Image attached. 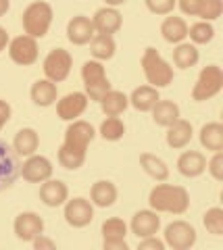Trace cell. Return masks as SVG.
<instances>
[{
	"instance_id": "obj_1",
	"label": "cell",
	"mask_w": 223,
	"mask_h": 250,
	"mask_svg": "<svg viewBox=\"0 0 223 250\" xmlns=\"http://www.w3.org/2000/svg\"><path fill=\"white\" fill-rule=\"evenodd\" d=\"M148 205L157 213L183 215L190 208V194L186 188L171 184H157L148 194Z\"/></svg>"
},
{
	"instance_id": "obj_2",
	"label": "cell",
	"mask_w": 223,
	"mask_h": 250,
	"mask_svg": "<svg viewBox=\"0 0 223 250\" xmlns=\"http://www.w3.org/2000/svg\"><path fill=\"white\" fill-rule=\"evenodd\" d=\"M142 71H144L146 82L152 88H167L173 82V67L152 46H148L142 54Z\"/></svg>"
},
{
	"instance_id": "obj_3",
	"label": "cell",
	"mask_w": 223,
	"mask_h": 250,
	"mask_svg": "<svg viewBox=\"0 0 223 250\" xmlns=\"http://www.w3.org/2000/svg\"><path fill=\"white\" fill-rule=\"evenodd\" d=\"M52 17H55L52 6L48 2H44V0H36V2H32L23 11L21 23H23V29H25L27 36L40 40V38H44L50 31Z\"/></svg>"
},
{
	"instance_id": "obj_4",
	"label": "cell",
	"mask_w": 223,
	"mask_h": 250,
	"mask_svg": "<svg viewBox=\"0 0 223 250\" xmlns=\"http://www.w3.org/2000/svg\"><path fill=\"white\" fill-rule=\"evenodd\" d=\"M223 90V71L219 65H206L201 69L198 80L192 88V100L194 103H204V100L215 98Z\"/></svg>"
},
{
	"instance_id": "obj_5",
	"label": "cell",
	"mask_w": 223,
	"mask_h": 250,
	"mask_svg": "<svg viewBox=\"0 0 223 250\" xmlns=\"http://www.w3.org/2000/svg\"><path fill=\"white\" fill-rule=\"evenodd\" d=\"M42 69H44L46 80H50L55 83H61V82L67 80L69 73H71L73 57L65 48H52L48 54H46V59L42 62Z\"/></svg>"
},
{
	"instance_id": "obj_6",
	"label": "cell",
	"mask_w": 223,
	"mask_h": 250,
	"mask_svg": "<svg viewBox=\"0 0 223 250\" xmlns=\"http://www.w3.org/2000/svg\"><path fill=\"white\" fill-rule=\"evenodd\" d=\"M165 246L173 248V250H188L196 244L198 233L194 229V225L183 221V219H178V221H171L165 228Z\"/></svg>"
},
{
	"instance_id": "obj_7",
	"label": "cell",
	"mask_w": 223,
	"mask_h": 250,
	"mask_svg": "<svg viewBox=\"0 0 223 250\" xmlns=\"http://www.w3.org/2000/svg\"><path fill=\"white\" fill-rule=\"evenodd\" d=\"M21 175V161L19 154L13 150L4 140H0V192L9 190Z\"/></svg>"
},
{
	"instance_id": "obj_8",
	"label": "cell",
	"mask_w": 223,
	"mask_h": 250,
	"mask_svg": "<svg viewBox=\"0 0 223 250\" xmlns=\"http://www.w3.org/2000/svg\"><path fill=\"white\" fill-rule=\"evenodd\" d=\"M63 207H65L63 215H65L67 225H71L75 229L88 228V225L94 221V205L86 198H81V196L71 198V200L67 198V202Z\"/></svg>"
},
{
	"instance_id": "obj_9",
	"label": "cell",
	"mask_w": 223,
	"mask_h": 250,
	"mask_svg": "<svg viewBox=\"0 0 223 250\" xmlns=\"http://www.w3.org/2000/svg\"><path fill=\"white\" fill-rule=\"evenodd\" d=\"M9 57L13 62H17L21 67H29L34 65L40 57V50H38V40L27 34L17 36L9 40Z\"/></svg>"
},
{
	"instance_id": "obj_10",
	"label": "cell",
	"mask_w": 223,
	"mask_h": 250,
	"mask_svg": "<svg viewBox=\"0 0 223 250\" xmlns=\"http://www.w3.org/2000/svg\"><path fill=\"white\" fill-rule=\"evenodd\" d=\"M94 138H96V129L92 127L88 121L75 119V121H69V127L65 129L63 144L67 148H73V150L88 152V146L92 144V140Z\"/></svg>"
},
{
	"instance_id": "obj_11",
	"label": "cell",
	"mask_w": 223,
	"mask_h": 250,
	"mask_svg": "<svg viewBox=\"0 0 223 250\" xmlns=\"http://www.w3.org/2000/svg\"><path fill=\"white\" fill-rule=\"evenodd\" d=\"M102 246L104 250H127V223L119 217H111L102 223Z\"/></svg>"
},
{
	"instance_id": "obj_12",
	"label": "cell",
	"mask_w": 223,
	"mask_h": 250,
	"mask_svg": "<svg viewBox=\"0 0 223 250\" xmlns=\"http://www.w3.org/2000/svg\"><path fill=\"white\" fill-rule=\"evenodd\" d=\"M13 231L17 240L21 242H32L36 240L40 233H44V219L38 215V213H19L15 217V223H13Z\"/></svg>"
},
{
	"instance_id": "obj_13",
	"label": "cell",
	"mask_w": 223,
	"mask_h": 250,
	"mask_svg": "<svg viewBox=\"0 0 223 250\" xmlns=\"http://www.w3.org/2000/svg\"><path fill=\"white\" fill-rule=\"evenodd\" d=\"M21 175L29 184H42L52 177V163L42 154H32L21 165Z\"/></svg>"
},
{
	"instance_id": "obj_14",
	"label": "cell",
	"mask_w": 223,
	"mask_h": 250,
	"mask_svg": "<svg viewBox=\"0 0 223 250\" xmlns=\"http://www.w3.org/2000/svg\"><path fill=\"white\" fill-rule=\"evenodd\" d=\"M88 96L83 92H69L57 103V115L63 121H75L88 108Z\"/></svg>"
},
{
	"instance_id": "obj_15",
	"label": "cell",
	"mask_w": 223,
	"mask_h": 250,
	"mask_svg": "<svg viewBox=\"0 0 223 250\" xmlns=\"http://www.w3.org/2000/svg\"><path fill=\"white\" fill-rule=\"evenodd\" d=\"M129 229H132V233L138 240L148 238V236H157L159 229H161V217H159L157 210H152V208L138 210V213L132 217Z\"/></svg>"
},
{
	"instance_id": "obj_16",
	"label": "cell",
	"mask_w": 223,
	"mask_h": 250,
	"mask_svg": "<svg viewBox=\"0 0 223 250\" xmlns=\"http://www.w3.org/2000/svg\"><path fill=\"white\" fill-rule=\"evenodd\" d=\"M96 36L94 23L86 15H75V17L67 23V40L75 46H86Z\"/></svg>"
},
{
	"instance_id": "obj_17",
	"label": "cell",
	"mask_w": 223,
	"mask_h": 250,
	"mask_svg": "<svg viewBox=\"0 0 223 250\" xmlns=\"http://www.w3.org/2000/svg\"><path fill=\"white\" fill-rule=\"evenodd\" d=\"M69 198V188L65 182L61 179H46L40 186V200L44 202L46 207L50 208H57V207H63Z\"/></svg>"
},
{
	"instance_id": "obj_18",
	"label": "cell",
	"mask_w": 223,
	"mask_h": 250,
	"mask_svg": "<svg viewBox=\"0 0 223 250\" xmlns=\"http://www.w3.org/2000/svg\"><path fill=\"white\" fill-rule=\"evenodd\" d=\"M92 23H94V29L96 34H117L123 25V17L117 9H113V6H102V9H98L94 13V17H92Z\"/></svg>"
},
{
	"instance_id": "obj_19",
	"label": "cell",
	"mask_w": 223,
	"mask_h": 250,
	"mask_svg": "<svg viewBox=\"0 0 223 250\" xmlns=\"http://www.w3.org/2000/svg\"><path fill=\"white\" fill-rule=\"evenodd\" d=\"M117 198H119V190L109 179H98V182H94L90 188V202L98 208L113 207L115 202H117Z\"/></svg>"
},
{
	"instance_id": "obj_20",
	"label": "cell",
	"mask_w": 223,
	"mask_h": 250,
	"mask_svg": "<svg viewBox=\"0 0 223 250\" xmlns=\"http://www.w3.org/2000/svg\"><path fill=\"white\" fill-rule=\"evenodd\" d=\"M192 136H194V127H192V123L180 117L178 121L171 123L167 127L165 140H167L169 148H173V150H182V148H186L192 142Z\"/></svg>"
},
{
	"instance_id": "obj_21",
	"label": "cell",
	"mask_w": 223,
	"mask_h": 250,
	"mask_svg": "<svg viewBox=\"0 0 223 250\" xmlns=\"http://www.w3.org/2000/svg\"><path fill=\"white\" fill-rule=\"evenodd\" d=\"M178 171L183 177H201L206 171V156L198 150H186L178 159Z\"/></svg>"
},
{
	"instance_id": "obj_22",
	"label": "cell",
	"mask_w": 223,
	"mask_h": 250,
	"mask_svg": "<svg viewBox=\"0 0 223 250\" xmlns=\"http://www.w3.org/2000/svg\"><path fill=\"white\" fill-rule=\"evenodd\" d=\"M29 96H32V103L36 106H52L57 103V98H59V90H57V83L55 82H50V80H38L34 82L32 85V90H29Z\"/></svg>"
},
{
	"instance_id": "obj_23",
	"label": "cell",
	"mask_w": 223,
	"mask_h": 250,
	"mask_svg": "<svg viewBox=\"0 0 223 250\" xmlns=\"http://www.w3.org/2000/svg\"><path fill=\"white\" fill-rule=\"evenodd\" d=\"M127 98H129V104H132L136 111L150 113V108L159 103L161 94H159V88H152V85H138Z\"/></svg>"
},
{
	"instance_id": "obj_24",
	"label": "cell",
	"mask_w": 223,
	"mask_h": 250,
	"mask_svg": "<svg viewBox=\"0 0 223 250\" xmlns=\"http://www.w3.org/2000/svg\"><path fill=\"white\" fill-rule=\"evenodd\" d=\"M38 146H40V136H38V131L34 127H23L13 138V150L19 156H25V159L36 154Z\"/></svg>"
},
{
	"instance_id": "obj_25",
	"label": "cell",
	"mask_w": 223,
	"mask_h": 250,
	"mask_svg": "<svg viewBox=\"0 0 223 250\" xmlns=\"http://www.w3.org/2000/svg\"><path fill=\"white\" fill-rule=\"evenodd\" d=\"M161 36L169 44H180L188 38V23L182 17H175V15L165 17V21L161 23Z\"/></svg>"
},
{
	"instance_id": "obj_26",
	"label": "cell",
	"mask_w": 223,
	"mask_h": 250,
	"mask_svg": "<svg viewBox=\"0 0 223 250\" xmlns=\"http://www.w3.org/2000/svg\"><path fill=\"white\" fill-rule=\"evenodd\" d=\"M150 113H152V121H155L157 125H161V127H165V129L182 117L180 106L175 104L173 100H161V98H159V103L150 108Z\"/></svg>"
},
{
	"instance_id": "obj_27",
	"label": "cell",
	"mask_w": 223,
	"mask_h": 250,
	"mask_svg": "<svg viewBox=\"0 0 223 250\" xmlns=\"http://www.w3.org/2000/svg\"><path fill=\"white\" fill-rule=\"evenodd\" d=\"M201 146L206 148L209 152H219L223 150V125L219 121H211L201 127Z\"/></svg>"
},
{
	"instance_id": "obj_28",
	"label": "cell",
	"mask_w": 223,
	"mask_h": 250,
	"mask_svg": "<svg viewBox=\"0 0 223 250\" xmlns=\"http://www.w3.org/2000/svg\"><path fill=\"white\" fill-rule=\"evenodd\" d=\"M140 167L144 169V173L148 177H152L155 182H167L169 167H167V163L161 159V156L150 154V152H142L140 154Z\"/></svg>"
},
{
	"instance_id": "obj_29",
	"label": "cell",
	"mask_w": 223,
	"mask_h": 250,
	"mask_svg": "<svg viewBox=\"0 0 223 250\" xmlns=\"http://www.w3.org/2000/svg\"><path fill=\"white\" fill-rule=\"evenodd\" d=\"M90 52H92V57L101 62L111 61L115 57V52H117V42L109 34H96L90 42Z\"/></svg>"
},
{
	"instance_id": "obj_30",
	"label": "cell",
	"mask_w": 223,
	"mask_h": 250,
	"mask_svg": "<svg viewBox=\"0 0 223 250\" xmlns=\"http://www.w3.org/2000/svg\"><path fill=\"white\" fill-rule=\"evenodd\" d=\"M201 61V52L192 42H180L173 48V62L178 69H192Z\"/></svg>"
},
{
	"instance_id": "obj_31",
	"label": "cell",
	"mask_w": 223,
	"mask_h": 250,
	"mask_svg": "<svg viewBox=\"0 0 223 250\" xmlns=\"http://www.w3.org/2000/svg\"><path fill=\"white\" fill-rule=\"evenodd\" d=\"M129 106V98L119 90H109L101 98V108L106 117H119Z\"/></svg>"
},
{
	"instance_id": "obj_32",
	"label": "cell",
	"mask_w": 223,
	"mask_h": 250,
	"mask_svg": "<svg viewBox=\"0 0 223 250\" xmlns=\"http://www.w3.org/2000/svg\"><path fill=\"white\" fill-rule=\"evenodd\" d=\"M81 80H83V88L88 85H94V83H101V82H106V71H104V65L101 61L92 59V61H86L81 67Z\"/></svg>"
},
{
	"instance_id": "obj_33",
	"label": "cell",
	"mask_w": 223,
	"mask_h": 250,
	"mask_svg": "<svg viewBox=\"0 0 223 250\" xmlns=\"http://www.w3.org/2000/svg\"><path fill=\"white\" fill-rule=\"evenodd\" d=\"M57 159H59V165L63 167V169H67V171H78L83 165V163H86V152L73 150V148H67L65 144H61Z\"/></svg>"
},
{
	"instance_id": "obj_34",
	"label": "cell",
	"mask_w": 223,
	"mask_h": 250,
	"mask_svg": "<svg viewBox=\"0 0 223 250\" xmlns=\"http://www.w3.org/2000/svg\"><path fill=\"white\" fill-rule=\"evenodd\" d=\"M106 142H119V140L125 136V123H123L119 117H106L101 123V129H98Z\"/></svg>"
},
{
	"instance_id": "obj_35",
	"label": "cell",
	"mask_w": 223,
	"mask_h": 250,
	"mask_svg": "<svg viewBox=\"0 0 223 250\" xmlns=\"http://www.w3.org/2000/svg\"><path fill=\"white\" fill-rule=\"evenodd\" d=\"M188 36H190V42L194 46L209 44V42H213V38H215V27H213V23H209V21H196L194 25L188 27Z\"/></svg>"
},
{
	"instance_id": "obj_36",
	"label": "cell",
	"mask_w": 223,
	"mask_h": 250,
	"mask_svg": "<svg viewBox=\"0 0 223 250\" xmlns=\"http://www.w3.org/2000/svg\"><path fill=\"white\" fill-rule=\"evenodd\" d=\"M203 223L213 236H223V208L213 207L203 215Z\"/></svg>"
},
{
	"instance_id": "obj_37",
	"label": "cell",
	"mask_w": 223,
	"mask_h": 250,
	"mask_svg": "<svg viewBox=\"0 0 223 250\" xmlns=\"http://www.w3.org/2000/svg\"><path fill=\"white\" fill-rule=\"evenodd\" d=\"M223 13V0H203L201 11H198L196 17L201 21H209L213 23L215 19H219Z\"/></svg>"
},
{
	"instance_id": "obj_38",
	"label": "cell",
	"mask_w": 223,
	"mask_h": 250,
	"mask_svg": "<svg viewBox=\"0 0 223 250\" xmlns=\"http://www.w3.org/2000/svg\"><path fill=\"white\" fill-rule=\"evenodd\" d=\"M146 9H148L152 15H171L173 9L178 6V0H144Z\"/></svg>"
},
{
	"instance_id": "obj_39",
	"label": "cell",
	"mask_w": 223,
	"mask_h": 250,
	"mask_svg": "<svg viewBox=\"0 0 223 250\" xmlns=\"http://www.w3.org/2000/svg\"><path fill=\"white\" fill-rule=\"evenodd\" d=\"M206 171L211 173L215 182H223V150L213 152L211 161H206Z\"/></svg>"
},
{
	"instance_id": "obj_40",
	"label": "cell",
	"mask_w": 223,
	"mask_h": 250,
	"mask_svg": "<svg viewBox=\"0 0 223 250\" xmlns=\"http://www.w3.org/2000/svg\"><path fill=\"white\" fill-rule=\"evenodd\" d=\"M203 0H178V6L183 15H190V17H196L198 11H201Z\"/></svg>"
},
{
	"instance_id": "obj_41",
	"label": "cell",
	"mask_w": 223,
	"mask_h": 250,
	"mask_svg": "<svg viewBox=\"0 0 223 250\" xmlns=\"http://www.w3.org/2000/svg\"><path fill=\"white\" fill-rule=\"evenodd\" d=\"M138 248L140 250H165V242L159 240L157 236H148L138 242Z\"/></svg>"
},
{
	"instance_id": "obj_42",
	"label": "cell",
	"mask_w": 223,
	"mask_h": 250,
	"mask_svg": "<svg viewBox=\"0 0 223 250\" xmlns=\"http://www.w3.org/2000/svg\"><path fill=\"white\" fill-rule=\"evenodd\" d=\"M11 115H13V108L6 100H0V129L4 127L6 123L11 121Z\"/></svg>"
},
{
	"instance_id": "obj_43",
	"label": "cell",
	"mask_w": 223,
	"mask_h": 250,
	"mask_svg": "<svg viewBox=\"0 0 223 250\" xmlns=\"http://www.w3.org/2000/svg\"><path fill=\"white\" fill-rule=\"evenodd\" d=\"M32 244H34V248H36V250H44V248L52 250V248H57L55 240H48V238H44V233H40V236H38L36 240H32Z\"/></svg>"
},
{
	"instance_id": "obj_44",
	"label": "cell",
	"mask_w": 223,
	"mask_h": 250,
	"mask_svg": "<svg viewBox=\"0 0 223 250\" xmlns=\"http://www.w3.org/2000/svg\"><path fill=\"white\" fill-rule=\"evenodd\" d=\"M6 46H9V31L0 25V52H2Z\"/></svg>"
},
{
	"instance_id": "obj_45",
	"label": "cell",
	"mask_w": 223,
	"mask_h": 250,
	"mask_svg": "<svg viewBox=\"0 0 223 250\" xmlns=\"http://www.w3.org/2000/svg\"><path fill=\"white\" fill-rule=\"evenodd\" d=\"M9 9H11V0H0V17H4Z\"/></svg>"
},
{
	"instance_id": "obj_46",
	"label": "cell",
	"mask_w": 223,
	"mask_h": 250,
	"mask_svg": "<svg viewBox=\"0 0 223 250\" xmlns=\"http://www.w3.org/2000/svg\"><path fill=\"white\" fill-rule=\"evenodd\" d=\"M127 0H104V4L106 6H113V9H117V6H121V4H125Z\"/></svg>"
}]
</instances>
